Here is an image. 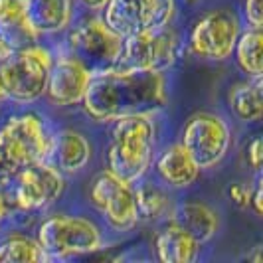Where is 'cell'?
Returning a JSON list of instances; mask_svg holds the SVG:
<instances>
[{"mask_svg":"<svg viewBox=\"0 0 263 263\" xmlns=\"http://www.w3.org/2000/svg\"><path fill=\"white\" fill-rule=\"evenodd\" d=\"M81 107L95 123H113L127 115H157L168 107L166 73L131 67L95 71Z\"/></svg>","mask_w":263,"mask_h":263,"instance_id":"1","label":"cell"},{"mask_svg":"<svg viewBox=\"0 0 263 263\" xmlns=\"http://www.w3.org/2000/svg\"><path fill=\"white\" fill-rule=\"evenodd\" d=\"M53 135L55 131L48 119L38 111L10 115L0 125V190L10 184L22 168L50 160Z\"/></svg>","mask_w":263,"mask_h":263,"instance_id":"2","label":"cell"},{"mask_svg":"<svg viewBox=\"0 0 263 263\" xmlns=\"http://www.w3.org/2000/svg\"><path fill=\"white\" fill-rule=\"evenodd\" d=\"M157 153L155 115H127L113 121L111 141L105 153L107 171L135 184L151 172Z\"/></svg>","mask_w":263,"mask_h":263,"instance_id":"3","label":"cell"},{"mask_svg":"<svg viewBox=\"0 0 263 263\" xmlns=\"http://www.w3.org/2000/svg\"><path fill=\"white\" fill-rule=\"evenodd\" d=\"M36 241L46 259H67L103 250L105 237L101 226L87 216L53 214L36 228Z\"/></svg>","mask_w":263,"mask_h":263,"instance_id":"4","label":"cell"},{"mask_svg":"<svg viewBox=\"0 0 263 263\" xmlns=\"http://www.w3.org/2000/svg\"><path fill=\"white\" fill-rule=\"evenodd\" d=\"M53 52L42 44H32L12 53L0 64L8 99L20 105L38 101L46 89V79L53 62Z\"/></svg>","mask_w":263,"mask_h":263,"instance_id":"5","label":"cell"},{"mask_svg":"<svg viewBox=\"0 0 263 263\" xmlns=\"http://www.w3.org/2000/svg\"><path fill=\"white\" fill-rule=\"evenodd\" d=\"M121 50L123 36L107 26L101 16H85L67 28L66 52L83 62L93 73L117 66Z\"/></svg>","mask_w":263,"mask_h":263,"instance_id":"6","label":"cell"},{"mask_svg":"<svg viewBox=\"0 0 263 263\" xmlns=\"http://www.w3.org/2000/svg\"><path fill=\"white\" fill-rule=\"evenodd\" d=\"M64 190L66 176L50 160H42L22 168L2 192L10 208L32 214L53 206L62 198Z\"/></svg>","mask_w":263,"mask_h":263,"instance_id":"7","label":"cell"},{"mask_svg":"<svg viewBox=\"0 0 263 263\" xmlns=\"http://www.w3.org/2000/svg\"><path fill=\"white\" fill-rule=\"evenodd\" d=\"M180 143L194 158L200 171H210L228 155L232 146V129L222 115L198 111L186 121Z\"/></svg>","mask_w":263,"mask_h":263,"instance_id":"8","label":"cell"},{"mask_svg":"<svg viewBox=\"0 0 263 263\" xmlns=\"http://www.w3.org/2000/svg\"><path fill=\"white\" fill-rule=\"evenodd\" d=\"M180 55V36L171 26L123 38V50L115 67H131L166 73Z\"/></svg>","mask_w":263,"mask_h":263,"instance_id":"9","label":"cell"},{"mask_svg":"<svg viewBox=\"0 0 263 263\" xmlns=\"http://www.w3.org/2000/svg\"><path fill=\"white\" fill-rule=\"evenodd\" d=\"M241 22L230 8H212L204 12L190 28L188 48L200 60L224 62L232 58Z\"/></svg>","mask_w":263,"mask_h":263,"instance_id":"10","label":"cell"},{"mask_svg":"<svg viewBox=\"0 0 263 263\" xmlns=\"http://www.w3.org/2000/svg\"><path fill=\"white\" fill-rule=\"evenodd\" d=\"M87 196L93 208L101 214L105 224L119 234L131 232L139 224L133 184L121 180L113 172L99 171L89 182Z\"/></svg>","mask_w":263,"mask_h":263,"instance_id":"11","label":"cell"},{"mask_svg":"<svg viewBox=\"0 0 263 263\" xmlns=\"http://www.w3.org/2000/svg\"><path fill=\"white\" fill-rule=\"evenodd\" d=\"M176 12L174 0H109L101 18L119 36H133L171 26Z\"/></svg>","mask_w":263,"mask_h":263,"instance_id":"12","label":"cell"},{"mask_svg":"<svg viewBox=\"0 0 263 263\" xmlns=\"http://www.w3.org/2000/svg\"><path fill=\"white\" fill-rule=\"evenodd\" d=\"M93 71L71 53L55 55L46 79L44 95L55 107L81 105Z\"/></svg>","mask_w":263,"mask_h":263,"instance_id":"13","label":"cell"},{"mask_svg":"<svg viewBox=\"0 0 263 263\" xmlns=\"http://www.w3.org/2000/svg\"><path fill=\"white\" fill-rule=\"evenodd\" d=\"M151 168L155 171V178L171 190L190 188L202 172L180 141L162 146L158 153H155Z\"/></svg>","mask_w":263,"mask_h":263,"instance_id":"14","label":"cell"},{"mask_svg":"<svg viewBox=\"0 0 263 263\" xmlns=\"http://www.w3.org/2000/svg\"><path fill=\"white\" fill-rule=\"evenodd\" d=\"M93 158L91 141L76 129H62L53 135L50 162L64 176H76Z\"/></svg>","mask_w":263,"mask_h":263,"instance_id":"15","label":"cell"},{"mask_svg":"<svg viewBox=\"0 0 263 263\" xmlns=\"http://www.w3.org/2000/svg\"><path fill=\"white\" fill-rule=\"evenodd\" d=\"M168 220L186 230L190 236H194L204 246L216 237L220 230V216L210 204L200 200H186L172 206Z\"/></svg>","mask_w":263,"mask_h":263,"instance_id":"16","label":"cell"},{"mask_svg":"<svg viewBox=\"0 0 263 263\" xmlns=\"http://www.w3.org/2000/svg\"><path fill=\"white\" fill-rule=\"evenodd\" d=\"M24 10L40 38L66 32L73 22V0H24Z\"/></svg>","mask_w":263,"mask_h":263,"instance_id":"17","label":"cell"},{"mask_svg":"<svg viewBox=\"0 0 263 263\" xmlns=\"http://www.w3.org/2000/svg\"><path fill=\"white\" fill-rule=\"evenodd\" d=\"M202 243L186 230L168 220L155 237V253L162 263H194L200 257Z\"/></svg>","mask_w":263,"mask_h":263,"instance_id":"18","label":"cell"},{"mask_svg":"<svg viewBox=\"0 0 263 263\" xmlns=\"http://www.w3.org/2000/svg\"><path fill=\"white\" fill-rule=\"evenodd\" d=\"M135 204H137V214L139 222H158L172 212V194L171 188L162 184L157 178H151L148 174L137 180L135 184Z\"/></svg>","mask_w":263,"mask_h":263,"instance_id":"19","label":"cell"},{"mask_svg":"<svg viewBox=\"0 0 263 263\" xmlns=\"http://www.w3.org/2000/svg\"><path fill=\"white\" fill-rule=\"evenodd\" d=\"M0 38L12 50L38 44L40 36L28 24L24 0H0Z\"/></svg>","mask_w":263,"mask_h":263,"instance_id":"20","label":"cell"},{"mask_svg":"<svg viewBox=\"0 0 263 263\" xmlns=\"http://www.w3.org/2000/svg\"><path fill=\"white\" fill-rule=\"evenodd\" d=\"M228 107L232 115L246 123L253 125L263 117V83L261 78H248L241 83H236L228 91Z\"/></svg>","mask_w":263,"mask_h":263,"instance_id":"21","label":"cell"},{"mask_svg":"<svg viewBox=\"0 0 263 263\" xmlns=\"http://www.w3.org/2000/svg\"><path fill=\"white\" fill-rule=\"evenodd\" d=\"M261 28L248 26L246 30H239V34H237L236 46H234V52L232 53L236 58L237 67L248 78H261Z\"/></svg>","mask_w":263,"mask_h":263,"instance_id":"22","label":"cell"},{"mask_svg":"<svg viewBox=\"0 0 263 263\" xmlns=\"http://www.w3.org/2000/svg\"><path fill=\"white\" fill-rule=\"evenodd\" d=\"M46 255L36 237L10 234L0 241V263H42Z\"/></svg>","mask_w":263,"mask_h":263,"instance_id":"23","label":"cell"},{"mask_svg":"<svg viewBox=\"0 0 263 263\" xmlns=\"http://www.w3.org/2000/svg\"><path fill=\"white\" fill-rule=\"evenodd\" d=\"M243 18L251 28L263 26V10L261 0H243Z\"/></svg>","mask_w":263,"mask_h":263,"instance_id":"24","label":"cell"},{"mask_svg":"<svg viewBox=\"0 0 263 263\" xmlns=\"http://www.w3.org/2000/svg\"><path fill=\"white\" fill-rule=\"evenodd\" d=\"M250 194H251V188L241 184V182H236V184H232L228 188V196H230V200L236 204L239 210L250 208Z\"/></svg>","mask_w":263,"mask_h":263,"instance_id":"25","label":"cell"},{"mask_svg":"<svg viewBox=\"0 0 263 263\" xmlns=\"http://www.w3.org/2000/svg\"><path fill=\"white\" fill-rule=\"evenodd\" d=\"M246 157L250 166L255 172L261 171V162H263V145H261V137H253L251 143L246 148Z\"/></svg>","mask_w":263,"mask_h":263,"instance_id":"26","label":"cell"},{"mask_svg":"<svg viewBox=\"0 0 263 263\" xmlns=\"http://www.w3.org/2000/svg\"><path fill=\"white\" fill-rule=\"evenodd\" d=\"M250 206L253 208L255 216H261L263 214V198H261V174L257 172L255 176V184L251 188V194H250Z\"/></svg>","mask_w":263,"mask_h":263,"instance_id":"27","label":"cell"},{"mask_svg":"<svg viewBox=\"0 0 263 263\" xmlns=\"http://www.w3.org/2000/svg\"><path fill=\"white\" fill-rule=\"evenodd\" d=\"M79 2H81L87 10H91V12H101L109 0H79Z\"/></svg>","mask_w":263,"mask_h":263,"instance_id":"28","label":"cell"},{"mask_svg":"<svg viewBox=\"0 0 263 263\" xmlns=\"http://www.w3.org/2000/svg\"><path fill=\"white\" fill-rule=\"evenodd\" d=\"M8 212H10L8 200H6V196H4V192L0 190V226H2V222L8 218Z\"/></svg>","mask_w":263,"mask_h":263,"instance_id":"29","label":"cell"},{"mask_svg":"<svg viewBox=\"0 0 263 263\" xmlns=\"http://www.w3.org/2000/svg\"><path fill=\"white\" fill-rule=\"evenodd\" d=\"M10 53H12V48H10V46H8L4 40L0 38V64H2V62H4V60L10 55Z\"/></svg>","mask_w":263,"mask_h":263,"instance_id":"30","label":"cell"},{"mask_svg":"<svg viewBox=\"0 0 263 263\" xmlns=\"http://www.w3.org/2000/svg\"><path fill=\"white\" fill-rule=\"evenodd\" d=\"M6 99H8V93H6L4 78H2V71H0V101H6Z\"/></svg>","mask_w":263,"mask_h":263,"instance_id":"31","label":"cell"},{"mask_svg":"<svg viewBox=\"0 0 263 263\" xmlns=\"http://www.w3.org/2000/svg\"><path fill=\"white\" fill-rule=\"evenodd\" d=\"M250 259H251V261H255V263L261 261V246H257V248H255V253L251 255Z\"/></svg>","mask_w":263,"mask_h":263,"instance_id":"32","label":"cell"}]
</instances>
